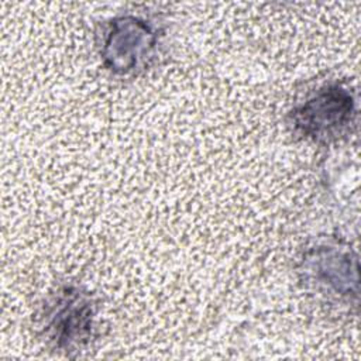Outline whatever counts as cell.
Masks as SVG:
<instances>
[{"mask_svg":"<svg viewBox=\"0 0 361 361\" xmlns=\"http://www.w3.org/2000/svg\"><path fill=\"white\" fill-rule=\"evenodd\" d=\"M96 303L78 285H63L45 300L39 327L55 350L71 353L85 348L93 337Z\"/></svg>","mask_w":361,"mask_h":361,"instance_id":"1","label":"cell"},{"mask_svg":"<svg viewBox=\"0 0 361 361\" xmlns=\"http://www.w3.org/2000/svg\"><path fill=\"white\" fill-rule=\"evenodd\" d=\"M357 116L354 93L338 83L326 85L289 113L293 133L313 142H331L350 131Z\"/></svg>","mask_w":361,"mask_h":361,"instance_id":"3","label":"cell"},{"mask_svg":"<svg viewBox=\"0 0 361 361\" xmlns=\"http://www.w3.org/2000/svg\"><path fill=\"white\" fill-rule=\"evenodd\" d=\"M159 45V31L148 20L123 14L111 18L102 31L100 59L113 75L130 76L145 71Z\"/></svg>","mask_w":361,"mask_h":361,"instance_id":"2","label":"cell"},{"mask_svg":"<svg viewBox=\"0 0 361 361\" xmlns=\"http://www.w3.org/2000/svg\"><path fill=\"white\" fill-rule=\"evenodd\" d=\"M299 272L309 289L329 299H358V257L351 247L337 243L317 244L303 254Z\"/></svg>","mask_w":361,"mask_h":361,"instance_id":"4","label":"cell"}]
</instances>
